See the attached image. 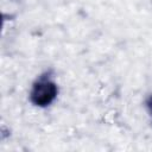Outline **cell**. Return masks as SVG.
Returning a JSON list of instances; mask_svg holds the SVG:
<instances>
[{
    "label": "cell",
    "mask_w": 152,
    "mask_h": 152,
    "mask_svg": "<svg viewBox=\"0 0 152 152\" xmlns=\"http://www.w3.org/2000/svg\"><path fill=\"white\" fill-rule=\"evenodd\" d=\"M145 106H146V108H147V112H148L150 115L152 116V95H150V96L146 99Z\"/></svg>",
    "instance_id": "obj_2"
},
{
    "label": "cell",
    "mask_w": 152,
    "mask_h": 152,
    "mask_svg": "<svg viewBox=\"0 0 152 152\" xmlns=\"http://www.w3.org/2000/svg\"><path fill=\"white\" fill-rule=\"evenodd\" d=\"M58 95V86L51 80L50 74L45 72L40 75L32 84L30 91V100L37 107H48L51 104Z\"/></svg>",
    "instance_id": "obj_1"
}]
</instances>
